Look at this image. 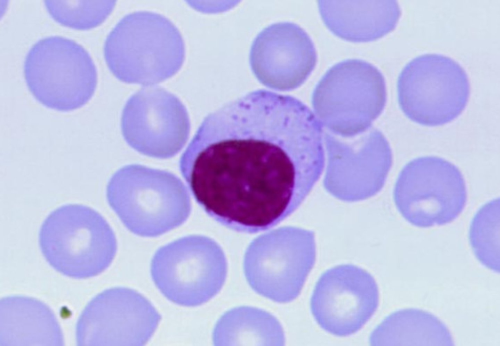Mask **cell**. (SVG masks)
Returning a JSON list of instances; mask_svg holds the SVG:
<instances>
[{"instance_id": "cell-1", "label": "cell", "mask_w": 500, "mask_h": 346, "mask_svg": "<svg viewBox=\"0 0 500 346\" xmlns=\"http://www.w3.org/2000/svg\"><path fill=\"white\" fill-rule=\"evenodd\" d=\"M323 131L298 99L257 90L204 119L180 170L210 217L233 231L257 233L293 212L320 178Z\"/></svg>"}, {"instance_id": "cell-2", "label": "cell", "mask_w": 500, "mask_h": 346, "mask_svg": "<svg viewBox=\"0 0 500 346\" xmlns=\"http://www.w3.org/2000/svg\"><path fill=\"white\" fill-rule=\"evenodd\" d=\"M104 56L119 80L151 85L179 71L185 58V42L178 28L165 16L137 11L125 16L109 33Z\"/></svg>"}, {"instance_id": "cell-3", "label": "cell", "mask_w": 500, "mask_h": 346, "mask_svg": "<svg viewBox=\"0 0 500 346\" xmlns=\"http://www.w3.org/2000/svg\"><path fill=\"white\" fill-rule=\"evenodd\" d=\"M108 203L132 233L161 235L182 225L191 206L187 188L175 174L139 164L124 166L109 179Z\"/></svg>"}, {"instance_id": "cell-4", "label": "cell", "mask_w": 500, "mask_h": 346, "mask_svg": "<svg viewBox=\"0 0 500 346\" xmlns=\"http://www.w3.org/2000/svg\"><path fill=\"white\" fill-rule=\"evenodd\" d=\"M39 243L52 267L76 279L103 272L117 250L115 233L106 219L80 204L65 205L52 211L42 225Z\"/></svg>"}, {"instance_id": "cell-5", "label": "cell", "mask_w": 500, "mask_h": 346, "mask_svg": "<svg viewBox=\"0 0 500 346\" xmlns=\"http://www.w3.org/2000/svg\"><path fill=\"white\" fill-rule=\"evenodd\" d=\"M384 77L372 64L347 59L330 68L316 85L312 105L329 131L349 138L367 131L386 102Z\"/></svg>"}, {"instance_id": "cell-6", "label": "cell", "mask_w": 500, "mask_h": 346, "mask_svg": "<svg viewBox=\"0 0 500 346\" xmlns=\"http://www.w3.org/2000/svg\"><path fill=\"white\" fill-rule=\"evenodd\" d=\"M24 74L36 100L61 112L84 106L97 85L96 67L89 53L75 41L59 36L42 39L31 47Z\"/></svg>"}, {"instance_id": "cell-7", "label": "cell", "mask_w": 500, "mask_h": 346, "mask_svg": "<svg viewBox=\"0 0 500 346\" xmlns=\"http://www.w3.org/2000/svg\"><path fill=\"white\" fill-rule=\"evenodd\" d=\"M155 286L170 301L180 306L201 305L221 289L227 277L225 255L212 239L188 235L160 248L151 262Z\"/></svg>"}, {"instance_id": "cell-8", "label": "cell", "mask_w": 500, "mask_h": 346, "mask_svg": "<svg viewBox=\"0 0 500 346\" xmlns=\"http://www.w3.org/2000/svg\"><path fill=\"white\" fill-rule=\"evenodd\" d=\"M399 106L411 120L427 126L452 121L469 96L467 75L456 61L438 54L423 55L404 67L397 80Z\"/></svg>"}, {"instance_id": "cell-9", "label": "cell", "mask_w": 500, "mask_h": 346, "mask_svg": "<svg viewBox=\"0 0 500 346\" xmlns=\"http://www.w3.org/2000/svg\"><path fill=\"white\" fill-rule=\"evenodd\" d=\"M394 199L403 218L420 228L453 221L467 201L463 176L453 164L436 156H423L408 162L396 180Z\"/></svg>"}, {"instance_id": "cell-10", "label": "cell", "mask_w": 500, "mask_h": 346, "mask_svg": "<svg viewBox=\"0 0 500 346\" xmlns=\"http://www.w3.org/2000/svg\"><path fill=\"white\" fill-rule=\"evenodd\" d=\"M315 257L314 232L291 229L254 240L246 251L244 271L256 292L277 303H289L300 293Z\"/></svg>"}, {"instance_id": "cell-11", "label": "cell", "mask_w": 500, "mask_h": 346, "mask_svg": "<svg viewBox=\"0 0 500 346\" xmlns=\"http://www.w3.org/2000/svg\"><path fill=\"white\" fill-rule=\"evenodd\" d=\"M121 122L124 138L131 148L159 159L176 155L190 132L185 105L176 96L158 86L146 87L130 96Z\"/></svg>"}, {"instance_id": "cell-12", "label": "cell", "mask_w": 500, "mask_h": 346, "mask_svg": "<svg viewBox=\"0 0 500 346\" xmlns=\"http://www.w3.org/2000/svg\"><path fill=\"white\" fill-rule=\"evenodd\" d=\"M161 316L138 291L125 287L105 290L87 305L76 326L79 346H143Z\"/></svg>"}, {"instance_id": "cell-13", "label": "cell", "mask_w": 500, "mask_h": 346, "mask_svg": "<svg viewBox=\"0 0 500 346\" xmlns=\"http://www.w3.org/2000/svg\"><path fill=\"white\" fill-rule=\"evenodd\" d=\"M378 303L377 285L371 274L346 264L321 275L312 294L311 308L321 328L333 335L346 336L364 326Z\"/></svg>"}, {"instance_id": "cell-14", "label": "cell", "mask_w": 500, "mask_h": 346, "mask_svg": "<svg viewBox=\"0 0 500 346\" xmlns=\"http://www.w3.org/2000/svg\"><path fill=\"white\" fill-rule=\"evenodd\" d=\"M251 70L264 86L277 91L294 90L313 70L317 54L312 39L298 25L273 23L254 39L250 53Z\"/></svg>"}, {"instance_id": "cell-15", "label": "cell", "mask_w": 500, "mask_h": 346, "mask_svg": "<svg viewBox=\"0 0 500 346\" xmlns=\"http://www.w3.org/2000/svg\"><path fill=\"white\" fill-rule=\"evenodd\" d=\"M328 165L324 180L327 191L342 201L362 200L383 187L392 163L389 145L379 150L349 149L347 144L327 131ZM338 136V135H337ZM339 137V136H338Z\"/></svg>"}, {"instance_id": "cell-16", "label": "cell", "mask_w": 500, "mask_h": 346, "mask_svg": "<svg viewBox=\"0 0 500 346\" xmlns=\"http://www.w3.org/2000/svg\"><path fill=\"white\" fill-rule=\"evenodd\" d=\"M318 1L328 28L352 42H368L383 37L395 28L401 15L396 0Z\"/></svg>"}, {"instance_id": "cell-17", "label": "cell", "mask_w": 500, "mask_h": 346, "mask_svg": "<svg viewBox=\"0 0 500 346\" xmlns=\"http://www.w3.org/2000/svg\"><path fill=\"white\" fill-rule=\"evenodd\" d=\"M1 346H62L61 329L53 313L33 298L12 296L0 303Z\"/></svg>"}, {"instance_id": "cell-18", "label": "cell", "mask_w": 500, "mask_h": 346, "mask_svg": "<svg viewBox=\"0 0 500 346\" xmlns=\"http://www.w3.org/2000/svg\"><path fill=\"white\" fill-rule=\"evenodd\" d=\"M374 345L389 346H453L452 335L435 315L415 308L396 311L373 332Z\"/></svg>"}, {"instance_id": "cell-19", "label": "cell", "mask_w": 500, "mask_h": 346, "mask_svg": "<svg viewBox=\"0 0 500 346\" xmlns=\"http://www.w3.org/2000/svg\"><path fill=\"white\" fill-rule=\"evenodd\" d=\"M215 346H283L285 335L278 320L256 308L242 306L225 313L214 327Z\"/></svg>"}, {"instance_id": "cell-20", "label": "cell", "mask_w": 500, "mask_h": 346, "mask_svg": "<svg viewBox=\"0 0 500 346\" xmlns=\"http://www.w3.org/2000/svg\"><path fill=\"white\" fill-rule=\"evenodd\" d=\"M500 201L497 198L483 205L470 225L469 241L478 260L487 268L500 272Z\"/></svg>"}, {"instance_id": "cell-21", "label": "cell", "mask_w": 500, "mask_h": 346, "mask_svg": "<svg viewBox=\"0 0 500 346\" xmlns=\"http://www.w3.org/2000/svg\"><path fill=\"white\" fill-rule=\"evenodd\" d=\"M50 15L62 25L77 30L94 28L113 10V0H45Z\"/></svg>"}]
</instances>
